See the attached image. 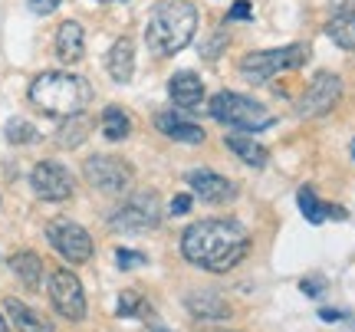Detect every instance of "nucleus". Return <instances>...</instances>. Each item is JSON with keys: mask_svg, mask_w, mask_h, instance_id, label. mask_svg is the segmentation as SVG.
<instances>
[{"mask_svg": "<svg viewBox=\"0 0 355 332\" xmlns=\"http://www.w3.org/2000/svg\"><path fill=\"white\" fill-rule=\"evenodd\" d=\"M181 254L207 273H227L250 254V230L234 218H207L181 234Z\"/></svg>", "mask_w": 355, "mask_h": 332, "instance_id": "nucleus-1", "label": "nucleus"}, {"mask_svg": "<svg viewBox=\"0 0 355 332\" xmlns=\"http://www.w3.org/2000/svg\"><path fill=\"white\" fill-rule=\"evenodd\" d=\"M198 33V10L191 0H162L155 3L145 24V46L155 56H175Z\"/></svg>", "mask_w": 355, "mask_h": 332, "instance_id": "nucleus-2", "label": "nucleus"}, {"mask_svg": "<svg viewBox=\"0 0 355 332\" xmlns=\"http://www.w3.org/2000/svg\"><path fill=\"white\" fill-rule=\"evenodd\" d=\"M92 99V86L76 73H40L30 82V103L37 105L40 112L56 115V119H69L79 115Z\"/></svg>", "mask_w": 355, "mask_h": 332, "instance_id": "nucleus-3", "label": "nucleus"}, {"mask_svg": "<svg viewBox=\"0 0 355 332\" xmlns=\"http://www.w3.org/2000/svg\"><path fill=\"white\" fill-rule=\"evenodd\" d=\"M207 112L217 122H224L230 128H241V132H250V135L263 132V128H270L277 122L266 105H260L250 96H241V92H217L211 99V105H207Z\"/></svg>", "mask_w": 355, "mask_h": 332, "instance_id": "nucleus-4", "label": "nucleus"}, {"mask_svg": "<svg viewBox=\"0 0 355 332\" xmlns=\"http://www.w3.org/2000/svg\"><path fill=\"white\" fill-rule=\"evenodd\" d=\"M309 60V46L306 43H293V46H279V50H260L241 60V76L247 82H270L279 73H290Z\"/></svg>", "mask_w": 355, "mask_h": 332, "instance_id": "nucleus-5", "label": "nucleus"}, {"mask_svg": "<svg viewBox=\"0 0 355 332\" xmlns=\"http://www.w3.org/2000/svg\"><path fill=\"white\" fill-rule=\"evenodd\" d=\"M158 224H162V204H158L155 191L128 194L109 218V227L119 230V234H148Z\"/></svg>", "mask_w": 355, "mask_h": 332, "instance_id": "nucleus-6", "label": "nucleus"}, {"mask_svg": "<svg viewBox=\"0 0 355 332\" xmlns=\"http://www.w3.org/2000/svg\"><path fill=\"white\" fill-rule=\"evenodd\" d=\"M83 175H86L89 184L102 194H122V191H128V184H132V168H128V161L115 158V155H92V158H86Z\"/></svg>", "mask_w": 355, "mask_h": 332, "instance_id": "nucleus-7", "label": "nucleus"}, {"mask_svg": "<svg viewBox=\"0 0 355 332\" xmlns=\"http://www.w3.org/2000/svg\"><path fill=\"white\" fill-rule=\"evenodd\" d=\"M50 303L63 320H69V322L86 320V293H83V283H79L76 273L53 270L50 273Z\"/></svg>", "mask_w": 355, "mask_h": 332, "instance_id": "nucleus-8", "label": "nucleus"}, {"mask_svg": "<svg viewBox=\"0 0 355 332\" xmlns=\"http://www.w3.org/2000/svg\"><path fill=\"white\" fill-rule=\"evenodd\" d=\"M343 99V79L336 73H316L313 82L306 86V92L296 103V115L300 119H319V115L332 112V105Z\"/></svg>", "mask_w": 355, "mask_h": 332, "instance_id": "nucleus-9", "label": "nucleus"}, {"mask_svg": "<svg viewBox=\"0 0 355 332\" xmlns=\"http://www.w3.org/2000/svg\"><path fill=\"white\" fill-rule=\"evenodd\" d=\"M46 241L69 263H86L92 256V237L79 224H73V220H63V218L50 220L46 224Z\"/></svg>", "mask_w": 355, "mask_h": 332, "instance_id": "nucleus-10", "label": "nucleus"}, {"mask_svg": "<svg viewBox=\"0 0 355 332\" xmlns=\"http://www.w3.org/2000/svg\"><path fill=\"white\" fill-rule=\"evenodd\" d=\"M30 184H33V194H37L40 201H53V204H56V201H69L73 191H76L73 175H69L60 161H53V158L33 165V171H30Z\"/></svg>", "mask_w": 355, "mask_h": 332, "instance_id": "nucleus-11", "label": "nucleus"}, {"mask_svg": "<svg viewBox=\"0 0 355 332\" xmlns=\"http://www.w3.org/2000/svg\"><path fill=\"white\" fill-rule=\"evenodd\" d=\"M188 184L194 188V194L201 198L204 204H227L237 198V184L217 171H207V168H194L188 171Z\"/></svg>", "mask_w": 355, "mask_h": 332, "instance_id": "nucleus-12", "label": "nucleus"}, {"mask_svg": "<svg viewBox=\"0 0 355 332\" xmlns=\"http://www.w3.org/2000/svg\"><path fill=\"white\" fill-rule=\"evenodd\" d=\"M155 128L171 141H181V145H201L207 139V132L198 122H188V119H181L175 112H158L155 115Z\"/></svg>", "mask_w": 355, "mask_h": 332, "instance_id": "nucleus-13", "label": "nucleus"}, {"mask_svg": "<svg viewBox=\"0 0 355 332\" xmlns=\"http://www.w3.org/2000/svg\"><path fill=\"white\" fill-rule=\"evenodd\" d=\"M168 96L181 109H198L204 103V82L198 73H175L168 79Z\"/></svg>", "mask_w": 355, "mask_h": 332, "instance_id": "nucleus-14", "label": "nucleus"}, {"mask_svg": "<svg viewBox=\"0 0 355 332\" xmlns=\"http://www.w3.org/2000/svg\"><path fill=\"white\" fill-rule=\"evenodd\" d=\"M56 56L63 63H79L86 56V33H83V26L76 20L60 24V30H56Z\"/></svg>", "mask_w": 355, "mask_h": 332, "instance_id": "nucleus-15", "label": "nucleus"}, {"mask_svg": "<svg viewBox=\"0 0 355 332\" xmlns=\"http://www.w3.org/2000/svg\"><path fill=\"white\" fill-rule=\"evenodd\" d=\"M105 69H109V76L115 82H128L132 79V73H135V43L128 37L112 43V50L105 56Z\"/></svg>", "mask_w": 355, "mask_h": 332, "instance_id": "nucleus-16", "label": "nucleus"}, {"mask_svg": "<svg viewBox=\"0 0 355 332\" xmlns=\"http://www.w3.org/2000/svg\"><path fill=\"white\" fill-rule=\"evenodd\" d=\"M296 204H300V211H303V218L313 224V227H319V224H326L329 218H345V207H336V204H322L316 198V191L313 188H300V194H296Z\"/></svg>", "mask_w": 355, "mask_h": 332, "instance_id": "nucleus-17", "label": "nucleus"}, {"mask_svg": "<svg viewBox=\"0 0 355 332\" xmlns=\"http://www.w3.org/2000/svg\"><path fill=\"white\" fill-rule=\"evenodd\" d=\"M7 267H10V273L24 283L26 290H40V283H43V260H40L33 250L13 254L10 260H7Z\"/></svg>", "mask_w": 355, "mask_h": 332, "instance_id": "nucleus-18", "label": "nucleus"}, {"mask_svg": "<svg viewBox=\"0 0 355 332\" xmlns=\"http://www.w3.org/2000/svg\"><path fill=\"white\" fill-rule=\"evenodd\" d=\"M3 309L17 326V332H53V322L46 316H40L37 309H30L26 303H20V299H3Z\"/></svg>", "mask_w": 355, "mask_h": 332, "instance_id": "nucleus-19", "label": "nucleus"}, {"mask_svg": "<svg viewBox=\"0 0 355 332\" xmlns=\"http://www.w3.org/2000/svg\"><path fill=\"white\" fill-rule=\"evenodd\" d=\"M188 309L194 313V316H201V320H227L230 316L227 299H220V293H214V290L191 293L188 296Z\"/></svg>", "mask_w": 355, "mask_h": 332, "instance_id": "nucleus-20", "label": "nucleus"}, {"mask_svg": "<svg viewBox=\"0 0 355 332\" xmlns=\"http://www.w3.org/2000/svg\"><path fill=\"white\" fill-rule=\"evenodd\" d=\"M224 145H227L230 152L241 158L243 165H250V168H266V161H270V152H266L260 141L247 139V135H227V139H224Z\"/></svg>", "mask_w": 355, "mask_h": 332, "instance_id": "nucleus-21", "label": "nucleus"}, {"mask_svg": "<svg viewBox=\"0 0 355 332\" xmlns=\"http://www.w3.org/2000/svg\"><path fill=\"white\" fill-rule=\"evenodd\" d=\"M89 128H92V122H89L83 112L69 115V119H63V125L56 132V145H60V148H79V145L86 141Z\"/></svg>", "mask_w": 355, "mask_h": 332, "instance_id": "nucleus-22", "label": "nucleus"}, {"mask_svg": "<svg viewBox=\"0 0 355 332\" xmlns=\"http://www.w3.org/2000/svg\"><path fill=\"white\" fill-rule=\"evenodd\" d=\"M128 132H132V119H128L125 109H119V105H109L105 112H102V135L109 141H125Z\"/></svg>", "mask_w": 355, "mask_h": 332, "instance_id": "nucleus-23", "label": "nucleus"}, {"mask_svg": "<svg viewBox=\"0 0 355 332\" xmlns=\"http://www.w3.org/2000/svg\"><path fill=\"white\" fill-rule=\"evenodd\" d=\"M326 37L343 46V50H355V13H339L326 24Z\"/></svg>", "mask_w": 355, "mask_h": 332, "instance_id": "nucleus-24", "label": "nucleus"}, {"mask_svg": "<svg viewBox=\"0 0 355 332\" xmlns=\"http://www.w3.org/2000/svg\"><path fill=\"white\" fill-rule=\"evenodd\" d=\"M7 141L10 145H33V141H40V132L26 119H10L7 122Z\"/></svg>", "mask_w": 355, "mask_h": 332, "instance_id": "nucleus-25", "label": "nucleus"}, {"mask_svg": "<svg viewBox=\"0 0 355 332\" xmlns=\"http://www.w3.org/2000/svg\"><path fill=\"white\" fill-rule=\"evenodd\" d=\"M139 309H141V296L135 290H125V293L119 296V309H115L119 316H135Z\"/></svg>", "mask_w": 355, "mask_h": 332, "instance_id": "nucleus-26", "label": "nucleus"}, {"mask_svg": "<svg viewBox=\"0 0 355 332\" xmlns=\"http://www.w3.org/2000/svg\"><path fill=\"white\" fill-rule=\"evenodd\" d=\"M115 263L122 270H132V267H145L148 256L145 254H135V250H115Z\"/></svg>", "mask_w": 355, "mask_h": 332, "instance_id": "nucleus-27", "label": "nucleus"}, {"mask_svg": "<svg viewBox=\"0 0 355 332\" xmlns=\"http://www.w3.org/2000/svg\"><path fill=\"white\" fill-rule=\"evenodd\" d=\"M227 20H254L250 3H247V0H237V3H234V7L227 10Z\"/></svg>", "mask_w": 355, "mask_h": 332, "instance_id": "nucleus-28", "label": "nucleus"}, {"mask_svg": "<svg viewBox=\"0 0 355 332\" xmlns=\"http://www.w3.org/2000/svg\"><path fill=\"white\" fill-rule=\"evenodd\" d=\"M300 290H303L306 296H322L326 293V280H322V277H316V280H303L300 283Z\"/></svg>", "mask_w": 355, "mask_h": 332, "instance_id": "nucleus-29", "label": "nucleus"}, {"mask_svg": "<svg viewBox=\"0 0 355 332\" xmlns=\"http://www.w3.org/2000/svg\"><path fill=\"white\" fill-rule=\"evenodd\" d=\"M60 3H63V0H30V10L40 13V17H46V13H53Z\"/></svg>", "mask_w": 355, "mask_h": 332, "instance_id": "nucleus-30", "label": "nucleus"}, {"mask_svg": "<svg viewBox=\"0 0 355 332\" xmlns=\"http://www.w3.org/2000/svg\"><path fill=\"white\" fill-rule=\"evenodd\" d=\"M168 211H171V214H188L191 211V194H178L175 201L168 204Z\"/></svg>", "mask_w": 355, "mask_h": 332, "instance_id": "nucleus-31", "label": "nucleus"}, {"mask_svg": "<svg viewBox=\"0 0 355 332\" xmlns=\"http://www.w3.org/2000/svg\"><path fill=\"white\" fill-rule=\"evenodd\" d=\"M319 320L322 322H343V320H349V313H343V309H319Z\"/></svg>", "mask_w": 355, "mask_h": 332, "instance_id": "nucleus-32", "label": "nucleus"}, {"mask_svg": "<svg viewBox=\"0 0 355 332\" xmlns=\"http://www.w3.org/2000/svg\"><path fill=\"white\" fill-rule=\"evenodd\" d=\"M0 332H10V326H7V322H3V316H0Z\"/></svg>", "mask_w": 355, "mask_h": 332, "instance_id": "nucleus-33", "label": "nucleus"}, {"mask_svg": "<svg viewBox=\"0 0 355 332\" xmlns=\"http://www.w3.org/2000/svg\"><path fill=\"white\" fill-rule=\"evenodd\" d=\"M152 332H171V329H162V326H155V329Z\"/></svg>", "mask_w": 355, "mask_h": 332, "instance_id": "nucleus-34", "label": "nucleus"}, {"mask_svg": "<svg viewBox=\"0 0 355 332\" xmlns=\"http://www.w3.org/2000/svg\"><path fill=\"white\" fill-rule=\"evenodd\" d=\"M102 3H122V0H102Z\"/></svg>", "mask_w": 355, "mask_h": 332, "instance_id": "nucleus-35", "label": "nucleus"}, {"mask_svg": "<svg viewBox=\"0 0 355 332\" xmlns=\"http://www.w3.org/2000/svg\"><path fill=\"white\" fill-rule=\"evenodd\" d=\"M352 158H355V139H352Z\"/></svg>", "mask_w": 355, "mask_h": 332, "instance_id": "nucleus-36", "label": "nucleus"}]
</instances>
